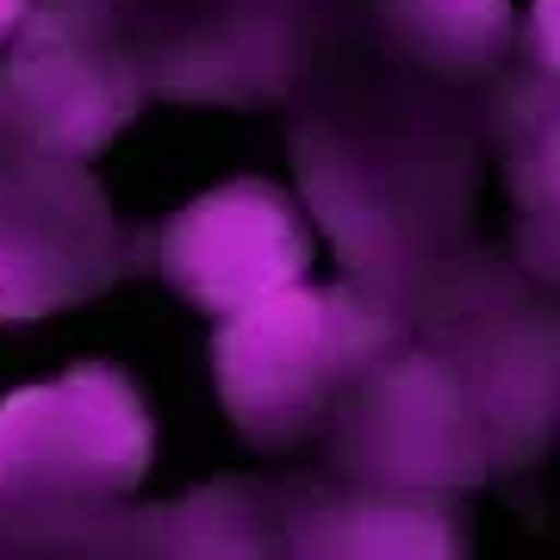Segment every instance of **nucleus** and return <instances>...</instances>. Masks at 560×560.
<instances>
[{
	"mask_svg": "<svg viewBox=\"0 0 560 560\" xmlns=\"http://www.w3.org/2000/svg\"><path fill=\"white\" fill-rule=\"evenodd\" d=\"M399 318L361 287H280L231 312L212 342L219 399L249 442H305L318 418L381 355H393Z\"/></svg>",
	"mask_w": 560,
	"mask_h": 560,
	"instance_id": "obj_1",
	"label": "nucleus"
},
{
	"mask_svg": "<svg viewBox=\"0 0 560 560\" xmlns=\"http://www.w3.org/2000/svg\"><path fill=\"white\" fill-rule=\"evenodd\" d=\"M150 411L119 368H69L0 405V529H69L150 474Z\"/></svg>",
	"mask_w": 560,
	"mask_h": 560,
	"instance_id": "obj_2",
	"label": "nucleus"
},
{
	"mask_svg": "<svg viewBox=\"0 0 560 560\" xmlns=\"http://www.w3.org/2000/svg\"><path fill=\"white\" fill-rule=\"evenodd\" d=\"M0 62V150L94 156L138 119L143 69L106 0H32Z\"/></svg>",
	"mask_w": 560,
	"mask_h": 560,
	"instance_id": "obj_3",
	"label": "nucleus"
},
{
	"mask_svg": "<svg viewBox=\"0 0 560 560\" xmlns=\"http://www.w3.org/2000/svg\"><path fill=\"white\" fill-rule=\"evenodd\" d=\"M131 268L94 175L75 156L0 150V318H44Z\"/></svg>",
	"mask_w": 560,
	"mask_h": 560,
	"instance_id": "obj_4",
	"label": "nucleus"
},
{
	"mask_svg": "<svg viewBox=\"0 0 560 560\" xmlns=\"http://www.w3.org/2000/svg\"><path fill=\"white\" fill-rule=\"evenodd\" d=\"M349 405V467L374 492H467L492 467V442L467 411L460 381L430 355H386L361 374Z\"/></svg>",
	"mask_w": 560,
	"mask_h": 560,
	"instance_id": "obj_5",
	"label": "nucleus"
},
{
	"mask_svg": "<svg viewBox=\"0 0 560 560\" xmlns=\"http://www.w3.org/2000/svg\"><path fill=\"white\" fill-rule=\"evenodd\" d=\"M312 268L300 206L268 180H224L162 224V275L187 305L231 318Z\"/></svg>",
	"mask_w": 560,
	"mask_h": 560,
	"instance_id": "obj_6",
	"label": "nucleus"
},
{
	"mask_svg": "<svg viewBox=\"0 0 560 560\" xmlns=\"http://www.w3.org/2000/svg\"><path fill=\"white\" fill-rule=\"evenodd\" d=\"M386 13L442 75H486L511 38V0H386Z\"/></svg>",
	"mask_w": 560,
	"mask_h": 560,
	"instance_id": "obj_7",
	"label": "nucleus"
},
{
	"mask_svg": "<svg viewBox=\"0 0 560 560\" xmlns=\"http://www.w3.org/2000/svg\"><path fill=\"white\" fill-rule=\"evenodd\" d=\"M300 548L305 555H460L455 529L436 511L405 504L399 492L393 499L368 492V499L342 504L337 517H324L305 529Z\"/></svg>",
	"mask_w": 560,
	"mask_h": 560,
	"instance_id": "obj_8",
	"label": "nucleus"
},
{
	"mask_svg": "<svg viewBox=\"0 0 560 560\" xmlns=\"http://www.w3.org/2000/svg\"><path fill=\"white\" fill-rule=\"evenodd\" d=\"M25 13H32V0H0V44H7L13 32H20Z\"/></svg>",
	"mask_w": 560,
	"mask_h": 560,
	"instance_id": "obj_9",
	"label": "nucleus"
}]
</instances>
